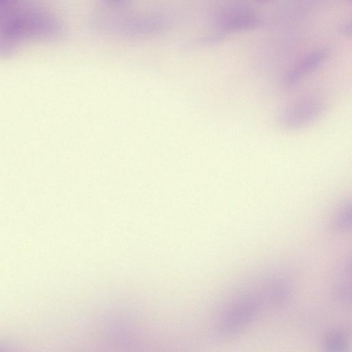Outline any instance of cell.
<instances>
[{
    "label": "cell",
    "instance_id": "2",
    "mask_svg": "<svg viewBox=\"0 0 352 352\" xmlns=\"http://www.w3.org/2000/svg\"><path fill=\"white\" fill-rule=\"evenodd\" d=\"M324 102L316 96H306L291 104L280 113L278 123L287 131L302 129L316 122L324 113Z\"/></svg>",
    "mask_w": 352,
    "mask_h": 352
},
{
    "label": "cell",
    "instance_id": "8",
    "mask_svg": "<svg viewBox=\"0 0 352 352\" xmlns=\"http://www.w3.org/2000/svg\"><path fill=\"white\" fill-rule=\"evenodd\" d=\"M21 0H0V18L14 8Z\"/></svg>",
    "mask_w": 352,
    "mask_h": 352
},
{
    "label": "cell",
    "instance_id": "1",
    "mask_svg": "<svg viewBox=\"0 0 352 352\" xmlns=\"http://www.w3.org/2000/svg\"><path fill=\"white\" fill-rule=\"evenodd\" d=\"M60 32L54 16L21 0L0 18V57L11 56L23 42L53 39Z\"/></svg>",
    "mask_w": 352,
    "mask_h": 352
},
{
    "label": "cell",
    "instance_id": "9",
    "mask_svg": "<svg viewBox=\"0 0 352 352\" xmlns=\"http://www.w3.org/2000/svg\"><path fill=\"white\" fill-rule=\"evenodd\" d=\"M255 1H256L257 2H259V3H267L271 0H255Z\"/></svg>",
    "mask_w": 352,
    "mask_h": 352
},
{
    "label": "cell",
    "instance_id": "7",
    "mask_svg": "<svg viewBox=\"0 0 352 352\" xmlns=\"http://www.w3.org/2000/svg\"><path fill=\"white\" fill-rule=\"evenodd\" d=\"M290 289L287 283H278L271 290L272 298L276 302H284L289 296Z\"/></svg>",
    "mask_w": 352,
    "mask_h": 352
},
{
    "label": "cell",
    "instance_id": "4",
    "mask_svg": "<svg viewBox=\"0 0 352 352\" xmlns=\"http://www.w3.org/2000/svg\"><path fill=\"white\" fill-rule=\"evenodd\" d=\"M329 51L320 50L314 52L300 60L285 76L282 85L286 89H292L307 75L314 72L328 58Z\"/></svg>",
    "mask_w": 352,
    "mask_h": 352
},
{
    "label": "cell",
    "instance_id": "6",
    "mask_svg": "<svg viewBox=\"0 0 352 352\" xmlns=\"http://www.w3.org/2000/svg\"><path fill=\"white\" fill-rule=\"evenodd\" d=\"M351 224V206H345L338 213L334 220V226L338 230H347Z\"/></svg>",
    "mask_w": 352,
    "mask_h": 352
},
{
    "label": "cell",
    "instance_id": "5",
    "mask_svg": "<svg viewBox=\"0 0 352 352\" xmlns=\"http://www.w3.org/2000/svg\"><path fill=\"white\" fill-rule=\"evenodd\" d=\"M326 347L331 351H342L345 349L346 341L344 335L340 332L330 333L325 341Z\"/></svg>",
    "mask_w": 352,
    "mask_h": 352
},
{
    "label": "cell",
    "instance_id": "3",
    "mask_svg": "<svg viewBox=\"0 0 352 352\" xmlns=\"http://www.w3.org/2000/svg\"><path fill=\"white\" fill-rule=\"evenodd\" d=\"M257 311L256 300L244 299L236 305L222 320L218 329L222 336L237 334L254 318Z\"/></svg>",
    "mask_w": 352,
    "mask_h": 352
}]
</instances>
